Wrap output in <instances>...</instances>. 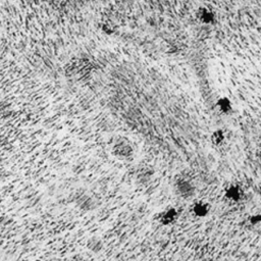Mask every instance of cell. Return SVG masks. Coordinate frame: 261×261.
Segmentation results:
<instances>
[{"label": "cell", "mask_w": 261, "mask_h": 261, "mask_svg": "<svg viewBox=\"0 0 261 261\" xmlns=\"http://www.w3.org/2000/svg\"><path fill=\"white\" fill-rule=\"evenodd\" d=\"M112 154L119 160H132L136 155V148L134 142L124 136L118 137L111 148Z\"/></svg>", "instance_id": "1"}, {"label": "cell", "mask_w": 261, "mask_h": 261, "mask_svg": "<svg viewBox=\"0 0 261 261\" xmlns=\"http://www.w3.org/2000/svg\"><path fill=\"white\" fill-rule=\"evenodd\" d=\"M173 189L175 194L185 200L192 199L196 194L194 181L186 175H176L174 177Z\"/></svg>", "instance_id": "2"}, {"label": "cell", "mask_w": 261, "mask_h": 261, "mask_svg": "<svg viewBox=\"0 0 261 261\" xmlns=\"http://www.w3.org/2000/svg\"><path fill=\"white\" fill-rule=\"evenodd\" d=\"M245 195L244 187L240 182H230L226 185L223 190V198L231 204L241 203L244 200Z\"/></svg>", "instance_id": "3"}, {"label": "cell", "mask_w": 261, "mask_h": 261, "mask_svg": "<svg viewBox=\"0 0 261 261\" xmlns=\"http://www.w3.org/2000/svg\"><path fill=\"white\" fill-rule=\"evenodd\" d=\"M179 218V211L174 206H167L163 208L156 216V220L163 226H169L174 224Z\"/></svg>", "instance_id": "4"}, {"label": "cell", "mask_w": 261, "mask_h": 261, "mask_svg": "<svg viewBox=\"0 0 261 261\" xmlns=\"http://www.w3.org/2000/svg\"><path fill=\"white\" fill-rule=\"evenodd\" d=\"M211 205L205 200H197L191 206V213L196 218H205L210 214Z\"/></svg>", "instance_id": "5"}, {"label": "cell", "mask_w": 261, "mask_h": 261, "mask_svg": "<svg viewBox=\"0 0 261 261\" xmlns=\"http://www.w3.org/2000/svg\"><path fill=\"white\" fill-rule=\"evenodd\" d=\"M154 174V170L150 165H141L136 173V180L139 184H146L148 182Z\"/></svg>", "instance_id": "6"}, {"label": "cell", "mask_w": 261, "mask_h": 261, "mask_svg": "<svg viewBox=\"0 0 261 261\" xmlns=\"http://www.w3.org/2000/svg\"><path fill=\"white\" fill-rule=\"evenodd\" d=\"M210 141L214 147H220V146L224 145V143L226 141L225 132L222 128L214 129L210 135Z\"/></svg>", "instance_id": "7"}, {"label": "cell", "mask_w": 261, "mask_h": 261, "mask_svg": "<svg viewBox=\"0 0 261 261\" xmlns=\"http://www.w3.org/2000/svg\"><path fill=\"white\" fill-rule=\"evenodd\" d=\"M217 105V108H218V111L221 112L222 114H228L231 112V109H232V106H231V103L228 99L226 98H221L217 101L216 103Z\"/></svg>", "instance_id": "8"}, {"label": "cell", "mask_w": 261, "mask_h": 261, "mask_svg": "<svg viewBox=\"0 0 261 261\" xmlns=\"http://www.w3.org/2000/svg\"><path fill=\"white\" fill-rule=\"evenodd\" d=\"M248 221L251 223V225H257L261 223V214L260 213H255L249 216Z\"/></svg>", "instance_id": "9"}, {"label": "cell", "mask_w": 261, "mask_h": 261, "mask_svg": "<svg viewBox=\"0 0 261 261\" xmlns=\"http://www.w3.org/2000/svg\"><path fill=\"white\" fill-rule=\"evenodd\" d=\"M90 243L92 244V245H90V249H91V250H93V251H99V250H101V248H102V243H101L100 240H98V239H92V240L90 241Z\"/></svg>", "instance_id": "10"}, {"label": "cell", "mask_w": 261, "mask_h": 261, "mask_svg": "<svg viewBox=\"0 0 261 261\" xmlns=\"http://www.w3.org/2000/svg\"><path fill=\"white\" fill-rule=\"evenodd\" d=\"M260 153H261V143H260Z\"/></svg>", "instance_id": "11"}, {"label": "cell", "mask_w": 261, "mask_h": 261, "mask_svg": "<svg viewBox=\"0 0 261 261\" xmlns=\"http://www.w3.org/2000/svg\"><path fill=\"white\" fill-rule=\"evenodd\" d=\"M260 200H261V196H260Z\"/></svg>", "instance_id": "12"}]
</instances>
